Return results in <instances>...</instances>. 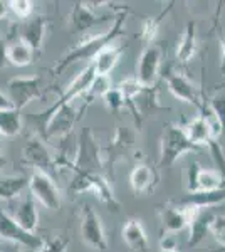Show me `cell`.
I'll list each match as a JSON object with an SVG mask.
<instances>
[{
	"mask_svg": "<svg viewBox=\"0 0 225 252\" xmlns=\"http://www.w3.org/2000/svg\"><path fill=\"white\" fill-rule=\"evenodd\" d=\"M125 20H126V9L118 12L116 17L113 20V24H111V27H109L106 32L91 35V37H84L72 49H69L66 54L61 58V61H57L56 66L52 67V74L61 76L69 66H72V64L81 63V61H93L96 58V54H99L104 47L111 46L114 40L125 34V31H123Z\"/></svg>",
	"mask_w": 225,
	"mask_h": 252,
	"instance_id": "6da1fadb",
	"label": "cell"
},
{
	"mask_svg": "<svg viewBox=\"0 0 225 252\" xmlns=\"http://www.w3.org/2000/svg\"><path fill=\"white\" fill-rule=\"evenodd\" d=\"M69 192L74 195L91 192L108 210L120 212L121 209L120 200L113 192V187L103 173H74V178L69 185Z\"/></svg>",
	"mask_w": 225,
	"mask_h": 252,
	"instance_id": "7a4b0ae2",
	"label": "cell"
},
{
	"mask_svg": "<svg viewBox=\"0 0 225 252\" xmlns=\"http://www.w3.org/2000/svg\"><path fill=\"white\" fill-rule=\"evenodd\" d=\"M103 168V150L96 141L93 129L84 128L77 138L71 170L74 173H101Z\"/></svg>",
	"mask_w": 225,
	"mask_h": 252,
	"instance_id": "3957f363",
	"label": "cell"
},
{
	"mask_svg": "<svg viewBox=\"0 0 225 252\" xmlns=\"http://www.w3.org/2000/svg\"><path fill=\"white\" fill-rule=\"evenodd\" d=\"M197 150V146L188 140L183 128L180 125L168 123L163 128L161 141H160V168H168L182 155Z\"/></svg>",
	"mask_w": 225,
	"mask_h": 252,
	"instance_id": "277c9868",
	"label": "cell"
},
{
	"mask_svg": "<svg viewBox=\"0 0 225 252\" xmlns=\"http://www.w3.org/2000/svg\"><path fill=\"white\" fill-rule=\"evenodd\" d=\"M7 97L10 99L12 108L17 111L35 99L44 97L42 78L40 76H17L7 83Z\"/></svg>",
	"mask_w": 225,
	"mask_h": 252,
	"instance_id": "5b68a950",
	"label": "cell"
},
{
	"mask_svg": "<svg viewBox=\"0 0 225 252\" xmlns=\"http://www.w3.org/2000/svg\"><path fill=\"white\" fill-rule=\"evenodd\" d=\"M0 241L15 244V246L29 249L31 252L39 251L44 244V239L40 235L24 230L15 222V219L9 212H5L2 207H0Z\"/></svg>",
	"mask_w": 225,
	"mask_h": 252,
	"instance_id": "8992f818",
	"label": "cell"
},
{
	"mask_svg": "<svg viewBox=\"0 0 225 252\" xmlns=\"http://www.w3.org/2000/svg\"><path fill=\"white\" fill-rule=\"evenodd\" d=\"M29 193L32 195L35 202L44 205L47 210H59L63 198H61V192L57 189L56 182L52 177H49L44 172H34L29 177Z\"/></svg>",
	"mask_w": 225,
	"mask_h": 252,
	"instance_id": "52a82bcc",
	"label": "cell"
},
{
	"mask_svg": "<svg viewBox=\"0 0 225 252\" xmlns=\"http://www.w3.org/2000/svg\"><path fill=\"white\" fill-rule=\"evenodd\" d=\"M81 239L86 246L96 252H104L108 249V239H106L101 217L89 204L83 207V214H81Z\"/></svg>",
	"mask_w": 225,
	"mask_h": 252,
	"instance_id": "ba28073f",
	"label": "cell"
},
{
	"mask_svg": "<svg viewBox=\"0 0 225 252\" xmlns=\"http://www.w3.org/2000/svg\"><path fill=\"white\" fill-rule=\"evenodd\" d=\"M22 163L31 166V168L37 170V172L47 173L49 177H52L54 173H59L56 165V157L49 152V148L46 146L40 138H32L29 140L22 148Z\"/></svg>",
	"mask_w": 225,
	"mask_h": 252,
	"instance_id": "9c48e42d",
	"label": "cell"
},
{
	"mask_svg": "<svg viewBox=\"0 0 225 252\" xmlns=\"http://www.w3.org/2000/svg\"><path fill=\"white\" fill-rule=\"evenodd\" d=\"M222 189H225V177H222L217 170L203 168L197 161L190 163L187 172L188 193L215 192V190H222Z\"/></svg>",
	"mask_w": 225,
	"mask_h": 252,
	"instance_id": "30bf717a",
	"label": "cell"
},
{
	"mask_svg": "<svg viewBox=\"0 0 225 252\" xmlns=\"http://www.w3.org/2000/svg\"><path fill=\"white\" fill-rule=\"evenodd\" d=\"M165 79H166L168 91L177 97V99L195 106L202 115L208 109L205 108V104L202 103V96H200L198 88L183 74H178V72H166Z\"/></svg>",
	"mask_w": 225,
	"mask_h": 252,
	"instance_id": "8fae6325",
	"label": "cell"
},
{
	"mask_svg": "<svg viewBox=\"0 0 225 252\" xmlns=\"http://www.w3.org/2000/svg\"><path fill=\"white\" fill-rule=\"evenodd\" d=\"M136 143V131L131 128L118 126L113 141L103 150V163L104 168L113 170V165L121 160Z\"/></svg>",
	"mask_w": 225,
	"mask_h": 252,
	"instance_id": "7c38bea8",
	"label": "cell"
},
{
	"mask_svg": "<svg viewBox=\"0 0 225 252\" xmlns=\"http://www.w3.org/2000/svg\"><path fill=\"white\" fill-rule=\"evenodd\" d=\"M160 64H161V49L158 46H148L141 52L138 61V74L136 79L145 88H153L158 78Z\"/></svg>",
	"mask_w": 225,
	"mask_h": 252,
	"instance_id": "4fadbf2b",
	"label": "cell"
},
{
	"mask_svg": "<svg viewBox=\"0 0 225 252\" xmlns=\"http://www.w3.org/2000/svg\"><path fill=\"white\" fill-rule=\"evenodd\" d=\"M106 19H108L106 15H97L91 2H76L69 14V26L76 34H83L91 31L97 24L104 22Z\"/></svg>",
	"mask_w": 225,
	"mask_h": 252,
	"instance_id": "5bb4252c",
	"label": "cell"
},
{
	"mask_svg": "<svg viewBox=\"0 0 225 252\" xmlns=\"http://www.w3.org/2000/svg\"><path fill=\"white\" fill-rule=\"evenodd\" d=\"M47 32V19L42 15H32L27 20H22V26L19 31V39H22L29 47L37 56L42 49L44 37Z\"/></svg>",
	"mask_w": 225,
	"mask_h": 252,
	"instance_id": "9a60e30c",
	"label": "cell"
},
{
	"mask_svg": "<svg viewBox=\"0 0 225 252\" xmlns=\"http://www.w3.org/2000/svg\"><path fill=\"white\" fill-rule=\"evenodd\" d=\"M160 184V173L157 168L146 165L138 163L133 166L131 173H129V187L136 195H146L151 193Z\"/></svg>",
	"mask_w": 225,
	"mask_h": 252,
	"instance_id": "2e32d148",
	"label": "cell"
},
{
	"mask_svg": "<svg viewBox=\"0 0 225 252\" xmlns=\"http://www.w3.org/2000/svg\"><path fill=\"white\" fill-rule=\"evenodd\" d=\"M195 207H188V205H166L161 209V225L163 229L168 234L171 232H182L183 229H187L190 219L193 215Z\"/></svg>",
	"mask_w": 225,
	"mask_h": 252,
	"instance_id": "e0dca14e",
	"label": "cell"
},
{
	"mask_svg": "<svg viewBox=\"0 0 225 252\" xmlns=\"http://www.w3.org/2000/svg\"><path fill=\"white\" fill-rule=\"evenodd\" d=\"M214 209H195L193 215L188 223V246L197 247L203 239L207 237V234H210L212 222L215 219Z\"/></svg>",
	"mask_w": 225,
	"mask_h": 252,
	"instance_id": "ac0fdd59",
	"label": "cell"
},
{
	"mask_svg": "<svg viewBox=\"0 0 225 252\" xmlns=\"http://www.w3.org/2000/svg\"><path fill=\"white\" fill-rule=\"evenodd\" d=\"M12 217L15 219V222H17L24 230L35 234V230H37V227H39V210L31 193H27L26 197L20 200V204L17 205V212L12 215Z\"/></svg>",
	"mask_w": 225,
	"mask_h": 252,
	"instance_id": "d6986e66",
	"label": "cell"
},
{
	"mask_svg": "<svg viewBox=\"0 0 225 252\" xmlns=\"http://www.w3.org/2000/svg\"><path fill=\"white\" fill-rule=\"evenodd\" d=\"M121 54H123V49L111 44V46L104 47L99 54H96V58L89 64L94 67V72H96L97 78H108L113 69L118 66V63H120Z\"/></svg>",
	"mask_w": 225,
	"mask_h": 252,
	"instance_id": "ffe728a7",
	"label": "cell"
},
{
	"mask_svg": "<svg viewBox=\"0 0 225 252\" xmlns=\"http://www.w3.org/2000/svg\"><path fill=\"white\" fill-rule=\"evenodd\" d=\"M121 234H123V241L128 244V247H131L133 251L146 252V249H148L146 230L143 227L141 220H138V219H129L125 223V227H123Z\"/></svg>",
	"mask_w": 225,
	"mask_h": 252,
	"instance_id": "44dd1931",
	"label": "cell"
},
{
	"mask_svg": "<svg viewBox=\"0 0 225 252\" xmlns=\"http://www.w3.org/2000/svg\"><path fill=\"white\" fill-rule=\"evenodd\" d=\"M195 52H197V24L195 22H188L183 35L180 39L178 46H177V59L178 63L188 64L193 59Z\"/></svg>",
	"mask_w": 225,
	"mask_h": 252,
	"instance_id": "7402d4cb",
	"label": "cell"
},
{
	"mask_svg": "<svg viewBox=\"0 0 225 252\" xmlns=\"http://www.w3.org/2000/svg\"><path fill=\"white\" fill-rule=\"evenodd\" d=\"M225 202V189L215 190V192H198V193H188L185 198L178 200L180 205L195 207V209H214L215 205Z\"/></svg>",
	"mask_w": 225,
	"mask_h": 252,
	"instance_id": "603a6c76",
	"label": "cell"
},
{
	"mask_svg": "<svg viewBox=\"0 0 225 252\" xmlns=\"http://www.w3.org/2000/svg\"><path fill=\"white\" fill-rule=\"evenodd\" d=\"M35 59V54L22 39H14L7 44V63L15 67H26L32 64Z\"/></svg>",
	"mask_w": 225,
	"mask_h": 252,
	"instance_id": "cb8c5ba5",
	"label": "cell"
},
{
	"mask_svg": "<svg viewBox=\"0 0 225 252\" xmlns=\"http://www.w3.org/2000/svg\"><path fill=\"white\" fill-rule=\"evenodd\" d=\"M29 187V178L24 175H10L0 178V200H14L20 197Z\"/></svg>",
	"mask_w": 225,
	"mask_h": 252,
	"instance_id": "d4e9b609",
	"label": "cell"
},
{
	"mask_svg": "<svg viewBox=\"0 0 225 252\" xmlns=\"http://www.w3.org/2000/svg\"><path fill=\"white\" fill-rule=\"evenodd\" d=\"M22 115L15 108L0 109V133L2 136H17L22 131Z\"/></svg>",
	"mask_w": 225,
	"mask_h": 252,
	"instance_id": "484cf974",
	"label": "cell"
},
{
	"mask_svg": "<svg viewBox=\"0 0 225 252\" xmlns=\"http://www.w3.org/2000/svg\"><path fill=\"white\" fill-rule=\"evenodd\" d=\"M9 10L19 20H27L29 17H32V12H34V2H31V0H10Z\"/></svg>",
	"mask_w": 225,
	"mask_h": 252,
	"instance_id": "4316f807",
	"label": "cell"
},
{
	"mask_svg": "<svg viewBox=\"0 0 225 252\" xmlns=\"http://www.w3.org/2000/svg\"><path fill=\"white\" fill-rule=\"evenodd\" d=\"M165 14H160L157 17H150L145 20V24H143V31H141V37L145 40L148 46H151V42H153V39L157 37L158 34V29H160V24H161V19Z\"/></svg>",
	"mask_w": 225,
	"mask_h": 252,
	"instance_id": "83f0119b",
	"label": "cell"
},
{
	"mask_svg": "<svg viewBox=\"0 0 225 252\" xmlns=\"http://www.w3.org/2000/svg\"><path fill=\"white\" fill-rule=\"evenodd\" d=\"M101 97H103L106 106L114 113L121 111V109L125 108V97H123L121 91L118 88H109Z\"/></svg>",
	"mask_w": 225,
	"mask_h": 252,
	"instance_id": "f1b7e54d",
	"label": "cell"
},
{
	"mask_svg": "<svg viewBox=\"0 0 225 252\" xmlns=\"http://www.w3.org/2000/svg\"><path fill=\"white\" fill-rule=\"evenodd\" d=\"M210 113H212V116L219 121V125L222 126V131H225V93L212 97Z\"/></svg>",
	"mask_w": 225,
	"mask_h": 252,
	"instance_id": "f546056e",
	"label": "cell"
},
{
	"mask_svg": "<svg viewBox=\"0 0 225 252\" xmlns=\"http://www.w3.org/2000/svg\"><path fill=\"white\" fill-rule=\"evenodd\" d=\"M69 241L66 237H52L44 241L42 247L35 252H67Z\"/></svg>",
	"mask_w": 225,
	"mask_h": 252,
	"instance_id": "4dcf8cb0",
	"label": "cell"
},
{
	"mask_svg": "<svg viewBox=\"0 0 225 252\" xmlns=\"http://www.w3.org/2000/svg\"><path fill=\"white\" fill-rule=\"evenodd\" d=\"M210 234L214 235L215 242L225 249V215H215L210 227Z\"/></svg>",
	"mask_w": 225,
	"mask_h": 252,
	"instance_id": "1f68e13d",
	"label": "cell"
},
{
	"mask_svg": "<svg viewBox=\"0 0 225 252\" xmlns=\"http://www.w3.org/2000/svg\"><path fill=\"white\" fill-rule=\"evenodd\" d=\"M160 249H178L177 247V241H175L171 235H163L161 241H160Z\"/></svg>",
	"mask_w": 225,
	"mask_h": 252,
	"instance_id": "d6a6232c",
	"label": "cell"
},
{
	"mask_svg": "<svg viewBox=\"0 0 225 252\" xmlns=\"http://www.w3.org/2000/svg\"><path fill=\"white\" fill-rule=\"evenodd\" d=\"M7 64V42L0 39V69Z\"/></svg>",
	"mask_w": 225,
	"mask_h": 252,
	"instance_id": "836d02e7",
	"label": "cell"
},
{
	"mask_svg": "<svg viewBox=\"0 0 225 252\" xmlns=\"http://www.w3.org/2000/svg\"><path fill=\"white\" fill-rule=\"evenodd\" d=\"M219 44H220V69H222V72L225 74V35L220 37Z\"/></svg>",
	"mask_w": 225,
	"mask_h": 252,
	"instance_id": "e575fe53",
	"label": "cell"
},
{
	"mask_svg": "<svg viewBox=\"0 0 225 252\" xmlns=\"http://www.w3.org/2000/svg\"><path fill=\"white\" fill-rule=\"evenodd\" d=\"M9 108H12L10 99L7 97V94H3V93L0 91V109H9Z\"/></svg>",
	"mask_w": 225,
	"mask_h": 252,
	"instance_id": "d590c367",
	"label": "cell"
},
{
	"mask_svg": "<svg viewBox=\"0 0 225 252\" xmlns=\"http://www.w3.org/2000/svg\"><path fill=\"white\" fill-rule=\"evenodd\" d=\"M9 2H5V0H0V20L5 19L7 14H9Z\"/></svg>",
	"mask_w": 225,
	"mask_h": 252,
	"instance_id": "8d00e7d4",
	"label": "cell"
},
{
	"mask_svg": "<svg viewBox=\"0 0 225 252\" xmlns=\"http://www.w3.org/2000/svg\"><path fill=\"white\" fill-rule=\"evenodd\" d=\"M0 252H22L19 246H15V244H9L7 242L5 246H3V249H0Z\"/></svg>",
	"mask_w": 225,
	"mask_h": 252,
	"instance_id": "74e56055",
	"label": "cell"
},
{
	"mask_svg": "<svg viewBox=\"0 0 225 252\" xmlns=\"http://www.w3.org/2000/svg\"><path fill=\"white\" fill-rule=\"evenodd\" d=\"M5 163H7V160H5V157L2 155V153H0V170L3 168V166H5Z\"/></svg>",
	"mask_w": 225,
	"mask_h": 252,
	"instance_id": "f35d334b",
	"label": "cell"
},
{
	"mask_svg": "<svg viewBox=\"0 0 225 252\" xmlns=\"http://www.w3.org/2000/svg\"><path fill=\"white\" fill-rule=\"evenodd\" d=\"M160 252H180L178 249H160Z\"/></svg>",
	"mask_w": 225,
	"mask_h": 252,
	"instance_id": "ab89813d",
	"label": "cell"
},
{
	"mask_svg": "<svg viewBox=\"0 0 225 252\" xmlns=\"http://www.w3.org/2000/svg\"><path fill=\"white\" fill-rule=\"evenodd\" d=\"M2 140H3V136H2V133H0V146H2Z\"/></svg>",
	"mask_w": 225,
	"mask_h": 252,
	"instance_id": "60d3db41",
	"label": "cell"
}]
</instances>
